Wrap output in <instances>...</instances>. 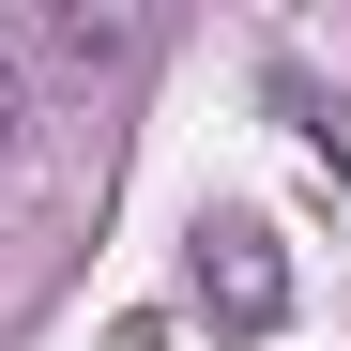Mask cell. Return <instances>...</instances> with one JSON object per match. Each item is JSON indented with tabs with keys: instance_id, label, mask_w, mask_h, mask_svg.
Instances as JSON below:
<instances>
[{
	"instance_id": "6da1fadb",
	"label": "cell",
	"mask_w": 351,
	"mask_h": 351,
	"mask_svg": "<svg viewBox=\"0 0 351 351\" xmlns=\"http://www.w3.org/2000/svg\"><path fill=\"white\" fill-rule=\"evenodd\" d=\"M199 321L214 336H275L290 321V245L260 214H199Z\"/></svg>"
},
{
	"instance_id": "7a4b0ae2",
	"label": "cell",
	"mask_w": 351,
	"mask_h": 351,
	"mask_svg": "<svg viewBox=\"0 0 351 351\" xmlns=\"http://www.w3.org/2000/svg\"><path fill=\"white\" fill-rule=\"evenodd\" d=\"M0 138H16V62H0Z\"/></svg>"
}]
</instances>
